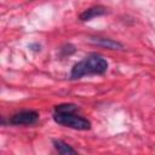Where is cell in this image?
Returning a JSON list of instances; mask_svg holds the SVG:
<instances>
[{
    "instance_id": "6",
    "label": "cell",
    "mask_w": 155,
    "mask_h": 155,
    "mask_svg": "<svg viewBox=\"0 0 155 155\" xmlns=\"http://www.w3.org/2000/svg\"><path fill=\"white\" fill-rule=\"evenodd\" d=\"M53 145H54V149L62 154V155H65V154H76V150L73 149L68 143L61 140V139H54L53 140Z\"/></svg>"
},
{
    "instance_id": "4",
    "label": "cell",
    "mask_w": 155,
    "mask_h": 155,
    "mask_svg": "<svg viewBox=\"0 0 155 155\" xmlns=\"http://www.w3.org/2000/svg\"><path fill=\"white\" fill-rule=\"evenodd\" d=\"M108 12V8L104 7V6H101V5H97V6H92L90 8H86L84 12L80 13L79 18L80 21L82 22H86V21H91L92 18L94 17H98V16H103Z\"/></svg>"
},
{
    "instance_id": "2",
    "label": "cell",
    "mask_w": 155,
    "mask_h": 155,
    "mask_svg": "<svg viewBox=\"0 0 155 155\" xmlns=\"http://www.w3.org/2000/svg\"><path fill=\"white\" fill-rule=\"evenodd\" d=\"M108 67L109 64L105 58L99 54L92 53L74 64L70 71V79L76 80L85 75H102L108 70Z\"/></svg>"
},
{
    "instance_id": "5",
    "label": "cell",
    "mask_w": 155,
    "mask_h": 155,
    "mask_svg": "<svg viewBox=\"0 0 155 155\" xmlns=\"http://www.w3.org/2000/svg\"><path fill=\"white\" fill-rule=\"evenodd\" d=\"M91 41L98 46H102L108 50H121L122 44L113 40V39H107V38H92Z\"/></svg>"
},
{
    "instance_id": "1",
    "label": "cell",
    "mask_w": 155,
    "mask_h": 155,
    "mask_svg": "<svg viewBox=\"0 0 155 155\" xmlns=\"http://www.w3.org/2000/svg\"><path fill=\"white\" fill-rule=\"evenodd\" d=\"M79 108L76 104H71V103L58 104L54 107L53 110V120L56 124L73 130H79V131L90 130L91 128L90 120L76 114Z\"/></svg>"
},
{
    "instance_id": "3",
    "label": "cell",
    "mask_w": 155,
    "mask_h": 155,
    "mask_svg": "<svg viewBox=\"0 0 155 155\" xmlns=\"http://www.w3.org/2000/svg\"><path fill=\"white\" fill-rule=\"evenodd\" d=\"M39 120V113L35 110H22L11 116L8 122L16 126H29L34 125Z\"/></svg>"
}]
</instances>
